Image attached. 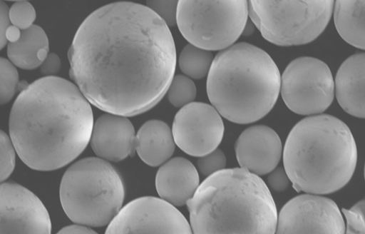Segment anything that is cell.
I'll return each mask as SVG.
<instances>
[{
    "instance_id": "14",
    "label": "cell",
    "mask_w": 365,
    "mask_h": 234,
    "mask_svg": "<svg viewBox=\"0 0 365 234\" xmlns=\"http://www.w3.org/2000/svg\"><path fill=\"white\" fill-rule=\"evenodd\" d=\"M235 153L241 168L261 176L277 168L282 155V143L272 128L255 126L240 136L235 143Z\"/></svg>"
},
{
    "instance_id": "29",
    "label": "cell",
    "mask_w": 365,
    "mask_h": 234,
    "mask_svg": "<svg viewBox=\"0 0 365 234\" xmlns=\"http://www.w3.org/2000/svg\"><path fill=\"white\" fill-rule=\"evenodd\" d=\"M267 182L273 190L282 192L289 187L291 181L286 170L283 168H278L271 171L268 176Z\"/></svg>"
},
{
    "instance_id": "9",
    "label": "cell",
    "mask_w": 365,
    "mask_h": 234,
    "mask_svg": "<svg viewBox=\"0 0 365 234\" xmlns=\"http://www.w3.org/2000/svg\"><path fill=\"white\" fill-rule=\"evenodd\" d=\"M281 92L287 106L300 115L326 111L334 98V83L326 63L314 57L296 58L284 71Z\"/></svg>"
},
{
    "instance_id": "24",
    "label": "cell",
    "mask_w": 365,
    "mask_h": 234,
    "mask_svg": "<svg viewBox=\"0 0 365 234\" xmlns=\"http://www.w3.org/2000/svg\"><path fill=\"white\" fill-rule=\"evenodd\" d=\"M9 16L11 24L23 31L34 26L36 12L32 4L26 1H20L11 6Z\"/></svg>"
},
{
    "instance_id": "33",
    "label": "cell",
    "mask_w": 365,
    "mask_h": 234,
    "mask_svg": "<svg viewBox=\"0 0 365 234\" xmlns=\"http://www.w3.org/2000/svg\"><path fill=\"white\" fill-rule=\"evenodd\" d=\"M21 37V32L20 29L16 26L11 25L9 29L6 34V38L9 44H15L18 42Z\"/></svg>"
},
{
    "instance_id": "22",
    "label": "cell",
    "mask_w": 365,
    "mask_h": 234,
    "mask_svg": "<svg viewBox=\"0 0 365 234\" xmlns=\"http://www.w3.org/2000/svg\"><path fill=\"white\" fill-rule=\"evenodd\" d=\"M168 92L170 102L177 108L191 103L197 95L193 81L182 75L173 77Z\"/></svg>"
},
{
    "instance_id": "21",
    "label": "cell",
    "mask_w": 365,
    "mask_h": 234,
    "mask_svg": "<svg viewBox=\"0 0 365 234\" xmlns=\"http://www.w3.org/2000/svg\"><path fill=\"white\" fill-rule=\"evenodd\" d=\"M214 58L207 50L188 44L181 51L179 66L182 73L195 79H201L208 75Z\"/></svg>"
},
{
    "instance_id": "32",
    "label": "cell",
    "mask_w": 365,
    "mask_h": 234,
    "mask_svg": "<svg viewBox=\"0 0 365 234\" xmlns=\"http://www.w3.org/2000/svg\"><path fill=\"white\" fill-rule=\"evenodd\" d=\"M58 233H81V234H90V233H97L96 231L91 229L85 225H73L67 226L62 230H60Z\"/></svg>"
},
{
    "instance_id": "23",
    "label": "cell",
    "mask_w": 365,
    "mask_h": 234,
    "mask_svg": "<svg viewBox=\"0 0 365 234\" xmlns=\"http://www.w3.org/2000/svg\"><path fill=\"white\" fill-rule=\"evenodd\" d=\"M20 88L19 73L14 65L1 58V104L9 103Z\"/></svg>"
},
{
    "instance_id": "18",
    "label": "cell",
    "mask_w": 365,
    "mask_h": 234,
    "mask_svg": "<svg viewBox=\"0 0 365 234\" xmlns=\"http://www.w3.org/2000/svg\"><path fill=\"white\" fill-rule=\"evenodd\" d=\"M175 143L173 132L165 123L150 121L136 135L135 151L145 163L156 167L173 156Z\"/></svg>"
},
{
    "instance_id": "8",
    "label": "cell",
    "mask_w": 365,
    "mask_h": 234,
    "mask_svg": "<svg viewBox=\"0 0 365 234\" xmlns=\"http://www.w3.org/2000/svg\"><path fill=\"white\" fill-rule=\"evenodd\" d=\"M245 0L178 1L177 24L190 44L207 51L225 49L242 35L248 21Z\"/></svg>"
},
{
    "instance_id": "13",
    "label": "cell",
    "mask_w": 365,
    "mask_h": 234,
    "mask_svg": "<svg viewBox=\"0 0 365 234\" xmlns=\"http://www.w3.org/2000/svg\"><path fill=\"white\" fill-rule=\"evenodd\" d=\"M0 233H51L48 213L31 191L16 183L1 185Z\"/></svg>"
},
{
    "instance_id": "15",
    "label": "cell",
    "mask_w": 365,
    "mask_h": 234,
    "mask_svg": "<svg viewBox=\"0 0 365 234\" xmlns=\"http://www.w3.org/2000/svg\"><path fill=\"white\" fill-rule=\"evenodd\" d=\"M135 140L134 127L126 116L108 113L96 121L90 142L98 157L119 162L134 153Z\"/></svg>"
},
{
    "instance_id": "20",
    "label": "cell",
    "mask_w": 365,
    "mask_h": 234,
    "mask_svg": "<svg viewBox=\"0 0 365 234\" xmlns=\"http://www.w3.org/2000/svg\"><path fill=\"white\" fill-rule=\"evenodd\" d=\"M364 1H337L334 20L342 39L350 45L365 48Z\"/></svg>"
},
{
    "instance_id": "10",
    "label": "cell",
    "mask_w": 365,
    "mask_h": 234,
    "mask_svg": "<svg viewBox=\"0 0 365 234\" xmlns=\"http://www.w3.org/2000/svg\"><path fill=\"white\" fill-rule=\"evenodd\" d=\"M192 233L187 220L173 204L155 197L135 199L121 209L106 233Z\"/></svg>"
},
{
    "instance_id": "26",
    "label": "cell",
    "mask_w": 365,
    "mask_h": 234,
    "mask_svg": "<svg viewBox=\"0 0 365 234\" xmlns=\"http://www.w3.org/2000/svg\"><path fill=\"white\" fill-rule=\"evenodd\" d=\"M178 1L175 0H165V1H151L147 2V7L157 14L168 26H174L177 24V11Z\"/></svg>"
},
{
    "instance_id": "4",
    "label": "cell",
    "mask_w": 365,
    "mask_h": 234,
    "mask_svg": "<svg viewBox=\"0 0 365 234\" xmlns=\"http://www.w3.org/2000/svg\"><path fill=\"white\" fill-rule=\"evenodd\" d=\"M356 161L349 128L328 114L299 122L284 146V168L298 192L324 195L341 190L351 180Z\"/></svg>"
},
{
    "instance_id": "2",
    "label": "cell",
    "mask_w": 365,
    "mask_h": 234,
    "mask_svg": "<svg viewBox=\"0 0 365 234\" xmlns=\"http://www.w3.org/2000/svg\"><path fill=\"white\" fill-rule=\"evenodd\" d=\"M94 127L93 109L79 88L58 77L26 87L12 107L9 131L15 150L30 168L57 170L86 148Z\"/></svg>"
},
{
    "instance_id": "19",
    "label": "cell",
    "mask_w": 365,
    "mask_h": 234,
    "mask_svg": "<svg viewBox=\"0 0 365 234\" xmlns=\"http://www.w3.org/2000/svg\"><path fill=\"white\" fill-rule=\"evenodd\" d=\"M43 49H49L48 39L41 26L34 25L21 32L18 42L9 44L8 56L17 67L34 70L43 64L38 57L39 51Z\"/></svg>"
},
{
    "instance_id": "1",
    "label": "cell",
    "mask_w": 365,
    "mask_h": 234,
    "mask_svg": "<svg viewBox=\"0 0 365 234\" xmlns=\"http://www.w3.org/2000/svg\"><path fill=\"white\" fill-rule=\"evenodd\" d=\"M68 58L71 77L87 101L123 116L154 108L167 93L176 67L168 26L147 6L129 2L90 14Z\"/></svg>"
},
{
    "instance_id": "31",
    "label": "cell",
    "mask_w": 365,
    "mask_h": 234,
    "mask_svg": "<svg viewBox=\"0 0 365 234\" xmlns=\"http://www.w3.org/2000/svg\"><path fill=\"white\" fill-rule=\"evenodd\" d=\"M9 11L10 9L6 3L1 2V49H4L8 43L6 34L8 29L11 26Z\"/></svg>"
},
{
    "instance_id": "5",
    "label": "cell",
    "mask_w": 365,
    "mask_h": 234,
    "mask_svg": "<svg viewBox=\"0 0 365 234\" xmlns=\"http://www.w3.org/2000/svg\"><path fill=\"white\" fill-rule=\"evenodd\" d=\"M280 90L281 74L275 62L267 52L247 43L218 54L207 76L210 103L237 124L262 119L277 103Z\"/></svg>"
},
{
    "instance_id": "25",
    "label": "cell",
    "mask_w": 365,
    "mask_h": 234,
    "mask_svg": "<svg viewBox=\"0 0 365 234\" xmlns=\"http://www.w3.org/2000/svg\"><path fill=\"white\" fill-rule=\"evenodd\" d=\"M15 148L11 138L1 132V182L8 179L16 164Z\"/></svg>"
},
{
    "instance_id": "27",
    "label": "cell",
    "mask_w": 365,
    "mask_h": 234,
    "mask_svg": "<svg viewBox=\"0 0 365 234\" xmlns=\"http://www.w3.org/2000/svg\"><path fill=\"white\" fill-rule=\"evenodd\" d=\"M227 164L226 156L221 150H215L209 154L200 157L197 165L205 176H210L223 170Z\"/></svg>"
},
{
    "instance_id": "12",
    "label": "cell",
    "mask_w": 365,
    "mask_h": 234,
    "mask_svg": "<svg viewBox=\"0 0 365 234\" xmlns=\"http://www.w3.org/2000/svg\"><path fill=\"white\" fill-rule=\"evenodd\" d=\"M277 233H346V225L337 206L331 199L301 195L289 200L278 217Z\"/></svg>"
},
{
    "instance_id": "7",
    "label": "cell",
    "mask_w": 365,
    "mask_h": 234,
    "mask_svg": "<svg viewBox=\"0 0 365 234\" xmlns=\"http://www.w3.org/2000/svg\"><path fill=\"white\" fill-rule=\"evenodd\" d=\"M334 4L332 0L248 2L249 15L263 38L280 46L316 40L327 26Z\"/></svg>"
},
{
    "instance_id": "17",
    "label": "cell",
    "mask_w": 365,
    "mask_h": 234,
    "mask_svg": "<svg viewBox=\"0 0 365 234\" xmlns=\"http://www.w3.org/2000/svg\"><path fill=\"white\" fill-rule=\"evenodd\" d=\"M364 53L356 54L342 64L336 78L337 100L351 116L364 118Z\"/></svg>"
},
{
    "instance_id": "6",
    "label": "cell",
    "mask_w": 365,
    "mask_h": 234,
    "mask_svg": "<svg viewBox=\"0 0 365 234\" xmlns=\"http://www.w3.org/2000/svg\"><path fill=\"white\" fill-rule=\"evenodd\" d=\"M60 200L74 223L103 227L123 208L125 187L119 174L107 161L88 158L71 166L60 185Z\"/></svg>"
},
{
    "instance_id": "11",
    "label": "cell",
    "mask_w": 365,
    "mask_h": 234,
    "mask_svg": "<svg viewBox=\"0 0 365 234\" xmlns=\"http://www.w3.org/2000/svg\"><path fill=\"white\" fill-rule=\"evenodd\" d=\"M220 113L204 103H191L175 115L173 136L175 144L187 154L202 157L215 151L224 137Z\"/></svg>"
},
{
    "instance_id": "30",
    "label": "cell",
    "mask_w": 365,
    "mask_h": 234,
    "mask_svg": "<svg viewBox=\"0 0 365 234\" xmlns=\"http://www.w3.org/2000/svg\"><path fill=\"white\" fill-rule=\"evenodd\" d=\"M61 68L59 57L54 53L48 54L46 61L41 65V73L44 76H52L56 74Z\"/></svg>"
},
{
    "instance_id": "34",
    "label": "cell",
    "mask_w": 365,
    "mask_h": 234,
    "mask_svg": "<svg viewBox=\"0 0 365 234\" xmlns=\"http://www.w3.org/2000/svg\"><path fill=\"white\" fill-rule=\"evenodd\" d=\"M248 22V21H247ZM255 31V27L253 25V22H248L247 23L245 29H243V32L242 35L243 36H250Z\"/></svg>"
},
{
    "instance_id": "28",
    "label": "cell",
    "mask_w": 365,
    "mask_h": 234,
    "mask_svg": "<svg viewBox=\"0 0 365 234\" xmlns=\"http://www.w3.org/2000/svg\"><path fill=\"white\" fill-rule=\"evenodd\" d=\"M347 220V233L364 234V200L357 203L351 210L343 209Z\"/></svg>"
},
{
    "instance_id": "16",
    "label": "cell",
    "mask_w": 365,
    "mask_h": 234,
    "mask_svg": "<svg viewBox=\"0 0 365 234\" xmlns=\"http://www.w3.org/2000/svg\"><path fill=\"white\" fill-rule=\"evenodd\" d=\"M199 174L188 160L175 158L158 172L156 187L160 196L173 206H184L199 187Z\"/></svg>"
},
{
    "instance_id": "3",
    "label": "cell",
    "mask_w": 365,
    "mask_h": 234,
    "mask_svg": "<svg viewBox=\"0 0 365 234\" xmlns=\"http://www.w3.org/2000/svg\"><path fill=\"white\" fill-rule=\"evenodd\" d=\"M187 204L194 233L277 231V205L264 182L246 168L209 176Z\"/></svg>"
}]
</instances>
